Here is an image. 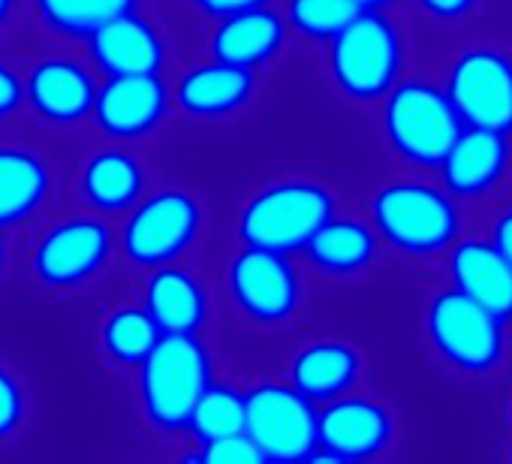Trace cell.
I'll use <instances>...</instances> for the list:
<instances>
[{"label":"cell","instance_id":"obj_1","mask_svg":"<svg viewBox=\"0 0 512 464\" xmlns=\"http://www.w3.org/2000/svg\"><path fill=\"white\" fill-rule=\"evenodd\" d=\"M139 368V404L157 431H184L211 383V356L196 332H163Z\"/></svg>","mask_w":512,"mask_h":464},{"label":"cell","instance_id":"obj_2","mask_svg":"<svg viewBox=\"0 0 512 464\" xmlns=\"http://www.w3.org/2000/svg\"><path fill=\"white\" fill-rule=\"evenodd\" d=\"M371 226L377 239L410 257H431L458 239V205L452 193L428 181H392L371 199Z\"/></svg>","mask_w":512,"mask_h":464},{"label":"cell","instance_id":"obj_3","mask_svg":"<svg viewBox=\"0 0 512 464\" xmlns=\"http://www.w3.org/2000/svg\"><path fill=\"white\" fill-rule=\"evenodd\" d=\"M335 214L329 187L311 178H284L253 193L238 214V239L278 254L305 251L308 239Z\"/></svg>","mask_w":512,"mask_h":464},{"label":"cell","instance_id":"obj_4","mask_svg":"<svg viewBox=\"0 0 512 464\" xmlns=\"http://www.w3.org/2000/svg\"><path fill=\"white\" fill-rule=\"evenodd\" d=\"M404 67V40L380 10L356 13L329 40V73L335 88L356 100L374 103L389 94Z\"/></svg>","mask_w":512,"mask_h":464},{"label":"cell","instance_id":"obj_5","mask_svg":"<svg viewBox=\"0 0 512 464\" xmlns=\"http://www.w3.org/2000/svg\"><path fill=\"white\" fill-rule=\"evenodd\" d=\"M461 127L446 91L425 79L395 82L383 97L386 142L413 166H440Z\"/></svg>","mask_w":512,"mask_h":464},{"label":"cell","instance_id":"obj_6","mask_svg":"<svg viewBox=\"0 0 512 464\" xmlns=\"http://www.w3.org/2000/svg\"><path fill=\"white\" fill-rule=\"evenodd\" d=\"M425 332L437 356L464 374H488L506 347L503 320L467 299L464 293L440 290L425 311Z\"/></svg>","mask_w":512,"mask_h":464},{"label":"cell","instance_id":"obj_7","mask_svg":"<svg viewBox=\"0 0 512 464\" xmlns=\"http://www.w3.org/2000/svg\"><path fill=\"white\" fill-rule=\"evenodd\" d=\"M202 229V208L184 190H157L142 196L121 226V251L139 269L175 263Z\"/></svg>","mask_w":512,"mask_h":464},{"label":"cell","instance_id":"obj_8","mask_svg":"<svg viewBox=\"0 0 512 464\" xmlns=\"http://www.w3.org/2000/svg\"><path fill=\"white\" fill-rule=\"evenodd\" d=\"M115 251V232L97 214L55 220L34 245L31 272L49 290H79L91 284Z\"/></svg>","mask_w":512,"mask_h":464},{"label":"cell","instance_id":"obj_9","mask_svg":"<svg viewBox=\"0 0 512 464\" xmlns=\"http://www.w3.org/2000/svg\"><path fill=\"white\" fill-rule=\"evenodd\" d=\"M244 434L266 461H305L317 449V404L293 383H260L244 392Z\"/></svg>","mask_w":512,"mask_h":464},{"label":"cell","instance_id":"obj_10","mask_svg":"<svg viewBox=\"0 0 512 464\" xmlns=\"http://www.w3.org/2000/svg\"><path fill=\"white\" fill-rule=\"evenodd\" d=\"M226 290L238 314L256 326H278L290 320L302 302V281L290 254L250 245L232 257L226 269Z\"/></svg>","mask_w":512,"mask_h":464},{"label":"cell","instance_id":"obj_11","mask_svg":"<svg viewBox=\"0 0 512 464\" xmlns=\"http://www.w3.org/2000/svg\"><path fill=\"white\" fill-rule=\"evenodd\" d=\"M443 91L464 127L512 133V61L503 52H461L449 67Z\"/></svg>","mask_w":512,"mask_h":464},{"label":"cell","instance_id":"obj_12","mask_svg":"<svg viewBox=\"0 0 512 464\" xmlns=\"http://www.w3.org/2000/svg\"><path fill=\"white\" fill-rule=\"evenodd\" d=\"M395 437L392 413L362 395H338L317 410V449L308 461H365L380 455Z\"/></svg>","mask_w":512,"mask_h":464},{"label":"cell","instance_id":"obj_13","mask_svg":"<svg viewBox=\"0 0 512 464\" xmlns=\"http://www.w3.org/2000/svg\"><path fill=\"white\" fill-rule=\"evenodd\" d=\"M169 109L172 94L160 73L106 76V82L97 85L91 118L106 136L118 142H136L160 130Z\"/></svg>","mask_w":512,"mask_h":464},{"label":"cell","instance_id":"obj_14","mask_svg":"<svg viewBox=\"0 0 512 464\" xmlns=\"http://www.w3.org/2000/svg\"><path fill=\"white\" fill-rule=\"evenodd\" d=\"M25 82V103L31 112L52 127H73L91 118L97 79L88 64L70 55H46L40 58Z\"/></svg>","mask_w":512,"mask_h":464},{"label":"cell","instance_id":"obj_15","mask_svg":"<svg viewBox=\"0 0 512 464\" xmlns=\"http://www.w3.org/2000/svg\"><path fill=\"white\" fill-rule=\"evenodd\" d=\"M85 43L91 64L106 76L160 73L166 61V43L160 31L136 10L109 19Z\"/></svg>","mask_w":512,"mask_h":464},{"label":"cell","instance_id":"obj_16","mask_svg":"<svg viewBox=\"0 0 512 464\" xmlns=\"http://www.w3.org/2000/svg\"><path fill=\"white\" fill-rule=\"evenodd\" d=\"M509 166L506 133L485 127H461L455 142L440 160L443 190L452 196H482L488 193Z\"/></svg>","mask_w":512,"mask_h":464},{"label":"cell","instance_id":"obj_17","mask_svg":"<svg viewBox=\"0 0 512 464\" xmlns=\"http://www.w3.org/2000/svg\"><path fill=\"white\" fill-rule=\"evenodd\" d=\"M287 22L269 7H253V10H238L223 19H217V28L211 31V58L256 70L269 61H275L287 43Z\"/></svg>","mask_w":512,"mask_h":464},{"label":"cell","instance_id":"obj_18","mask_svg":"<svg viewBox=\"0 0 512 464\" xmlns=\"http://www.w3.org/2000/svg\"><path fill=\"white\" fill-rule=\"evenodd\" d=\"M449 278L458 293L491 311L497 320H512V266L506 257L482 239L452 242Z\"/></svg>","mask_w":512,"mask_h":464},{"label":"cell","instance_id":"obj_19","mask_svg":"<svg viewBox=\"0 0 512 464\" xmlns=\"http://www.w3.org/2000/svg\"><path fill=\"white\" fill-rule=\"evenodd\" d=\"M253 91H256L253 70L232 67V64L211 58L208 64H196L187 73H181L172 97L178 109L187 112L190 118L211 121V118H226L244 109Z\"/></svg>","mask_w":512,"mask_h":464},{"label":"cell","instance_id":"obj_20","mask_svg":"<svg viewBox=\"0 0 512 464\" xmlns=\"http://www.w3.org/2000/svg\"><path fill=\"white\" fill-rule=\"evenodd\" d=\"M82 199L100 214L130 211L145 196V166L142 160L121 148H97L79 172Z\"/></svg>","mask_w":512,"mask_h":464},{"label":"cell","instance_id":"obj_21","mask_svg":"<svg viewBox=\"0 0 512 464\" xmlns=\"http://www.w3.org/2000/svg\"><path fill=\"white\" fill-rule=\"evenodd\" d=\"M52 166L25 145H0V229L31 220L52 196Z\"/></svg>","mask_w":512,"mask_h":464},{"label":"cell","instance_id":"obj_22","mask_svg":"<svg viewBox=\"0 0 512 464\" xmlns=\"http://www.w3.org/2000/svg\"><path fill=\"white\" fill-rule=\"evenodd\" d=\"M142 308L160 332H199L208 317V296L199 278L172 263L148 269Z\"/></svg>","mask_w":512,"mask_h":464},{"label":"cell","instance_id":"obj_23","mask_svg":"<svg viewBox=\"0 0 512 464\" xmlns=\"http://www.w3.org/2000/svg\"><path fill=\"white\" fill-rule=\"evenodd\" d=\"M377 232L371 223L356 217H329L305 245L308 263L332 278H350L371 269L377 260Z\"/></svg>","mask_w":512,"mask_h":464},{"label":"cell","instance_id":"obj_24","mask_svg":"<svg viewBox=\"0 0 512 464\" xmlns=\"http://www.w3.org/2000/svg\"><path fill=\"white\" fill-rule=\"evenodd\" d=\"M359 374L362 356L344 341H311L290 359V383L314 404L350 392Z\"/></svg>","mask_w":512,"mask_h":464},{"label":"cell","instance_id":"obj_25","mask_svg":"<svg viewBox=\"0 0 512 464\" xmlns=\"http://www.w3.org/2000/svg\"><path fill=\"white\" fill-rule=\"evenodd\" d=\"M130 10H136V0H34L37 19L70 40H88L100 25Z\"/></svg>","mask_w":512,"mask_h":464},{"label":"cell","instance_id":"obj_26","mask_svg":"<svg viewBox=\"0 0 512 464\" xmlns=\"http://www.w3.org/2000/svg\"><path fill=\"white\" fill-rule=\"evenodd\" d=\"M160 335L163 332L157 329V323L151 320V314L142 305H124V308H115L103 320L100 347L112 362L136 368L151 353V347L157 344Z\"/></svg>","mask_w":512,"mask_h":464},{"label":"cell","instance_id":"obj_27","mask_svg":"<svg viewBox=\"0 0 512 464\" xmlns=\"http://www.w3.org/2000/svg\"><path fill=\"white\" fill-rule=\"evenodd\" d=\"M199 443L244 431V392L226 386V383H208V389L199 395L187 428Z\"/></svg>","mask_w":512,"mask_h":464},{"label":"cell","instance_id":"obj_28","mask_svg":"<svg viewBox=\"0 0 512 464\" xmlns=\"http://www.w3.org/2000/svg\"><path fill=\"white\" fill-rule=\"evenodd\" d=\"M356 13L353 0H287V28L305 40L329 43Z\"/></svg>","mask_w":512,"mask_h":464},{"label":"cell","instance_id":"obj_29","mask_svg":"<svg viewBox=\"0 0 512 464\" xmlns=\"http://www.w3.org/2000/svg\"><path fill=\"white\" fill-rule=\"evenodd\" d=\"M196 458L205 464H260V461H266L260 446H256L244 431L199 443V452H193V461Z\"/></svg>","mask_w":512,"mask_h":464},{"label":"cell","instance_id":"obj_30","mask_svg":"<svg viewBox=\"0 0 512 464\" xmlns=\"http://www.w3.org/2000/svg\"><path fill=\"white\" fill-rule=\"evenodd\" d=\"M25 422V389L19 377L0 362V440H10Z\"/></svg>","mask_w":512,"mask_h":464},{"label":"cell","instance_id":"obj_31","mask_svg":"<svg viewBox=\"0 0 512 464\" xmlns=\"http://www.w3.org/2000/svg\"><path fill=\"white\" fill-rule=\"evenodd\" d=\"M22 106H25V82L10 64L0 61V121L13 118Z\"/></svg>","mask_w":512,"mask_h":464},{"label":"cell","instance_id":"obj_32","mask_svg":"<svg viewBox=\"0 0 512 464\" xmlns=\"http://www.w3.org/2000/svg\"><path fill=\"white\" fill-rule=\"evenodd\" d=\"M190 4L211 16V19H223L229 13H238V10H253V7H269L272 0H190Z\"/></svg>","mask_w":512,"mask_h":464},{"label":"cell","instance_id":"obj_33","mask_svg":"<svg viewBox=\"0 0 512 464\" xmlns=\"http://www.w3.org/2000/svg\"><path fill=\"white\" fill-rule=\"evenodd\" d=\"M419 7L440 22H455L476 7V0H419Z\"/></svg>","mask_w":512,"mask_h":464},{"label":"cell","instance_id":"obj_34","mask_svg":"<svg viewBox=\"0 0 512 464\" xmlns=\"http://www.w3.org/2000/svg\"><path fill=\"white\" fill-rule=\"evenodd\" d=\"M491 245L506 257V263L512 266V208L503 211L497 220H494V229H491Z\"/></svg>","mask_w":512,"mask_h":464},{"label":"cell","instance_id":"obj_35","mask_svg":"<svg viewBox=\"0 0 512 464\" xmlns=\"http://www.w3.org/2000/svg\"><path fill=\"white\" fill-rule=\"evenodd\" d=\"M13 10H16V0H0V31L13 19Z\"/></svg>","mask_w":512,"mask_h":464},{"label":"cell","instance_id":"obj_36","mask_svg":"<svg viewBox=\"0 0 512 464\" xmlns=\"http://www.w3.org/2000/svg\"><path fill=\"white\" fill-rule=\"evenodd\" d=\"M353 4H356L359 10H383V7L392 4V0H353Z\"/></svg>","mask_w":512,"mask_h":464},{"label":"cell","instance_id":"obj_37","mask_svg":"<svg viewBox=\"0 0 512 464\" xmlns=\"http://www.w3.org/2000/svg\"><path fill=\"white\" fill-rule=\"evenodd\" d=\"M7 266V239H4V229H0V272Z\"/></svg>","mask_w":512,"mask_h":464},{"label":"cell","instance_id":"obj_38","mask_svg":"<svg viewBox=\"0 0 512 464\" xmlns=\"http://www.w3.org/2000/svg\"><path fill=\"white\" fill-rule=\"evenodd\" d=\"M509 419H512V404H509Z\"/></svg>","mask_w":512,"mask_h":464}]
</instances>
